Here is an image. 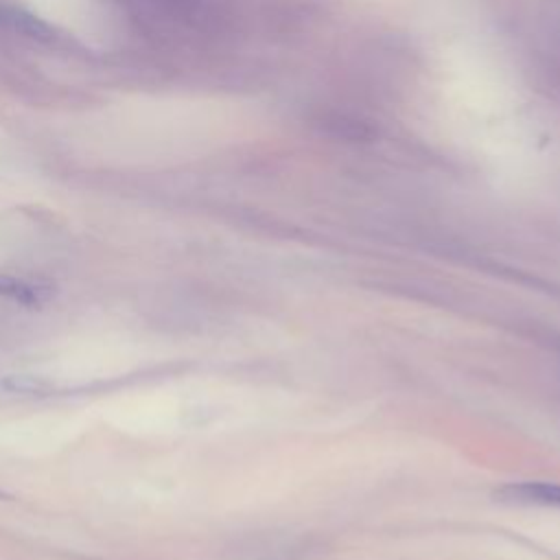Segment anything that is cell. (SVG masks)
<instances>
[{
    "instance_id": "obj_1",
    "label": "cell",
    "mask_w": 560,
    "mask_h": 560,
    "mask_svg": "<svg viewBox=\"0 0 560 560\" xmlns=\"http://www.w3.org/2000/svg\"><path fill=\"white\" fill-rule=\"evenodd\" d=\"M0 28L46 46H59L63 42V35H59L52 24L44 22L28 9L4 0H0Z\"/></svg>"
},
{
    "instance_id": "obj_2",
    "label": "cell",
    "mask_w": 560,
    "mask_h": 560,
    "mask_svg": "<svg viewBox=\"0 0 560 560\" xmlns=\"http://www.w3.org/2000/svg\"><path fill=\"white\" fill-rule=\"evenodd\" d=\"M55 295H57V284L52 280L0 273V298L18 306L42 308L48 302H52Z\"/></svg>"
},
{
    "instance_id": "obj_3",
    "label": "cell",
    "mask_w": 560,
    "mask_h": 560,
    "mask_svg": "<svg viewBox=\"0 0 560 560\" xmlns=\"http://www.w3.org/2000/svg\"><path fill=\"white\" fill-rule=\"evenodd\" d=\"M494 497L514 505H540L560 508V483L551 481H510L497 488Z\"/></svg>"
},
{
    "instance_id": "obj_4",
    "label": "cell",
    "mask_w": 560,
    "mask_h": 560,
    "mask_svg": "<svg viewBox=\"0 0 560 560\" xmlns=\"http://www.w3.org/2000/svg\"><path fill=\"white\" fill-rule=\"evenodd\" d=\"M0 499H11V494L4 492V490H0Z\"/></svg>"
}]
</instances>
